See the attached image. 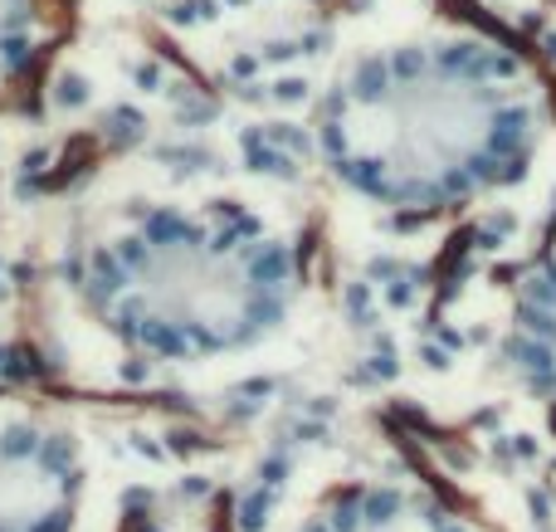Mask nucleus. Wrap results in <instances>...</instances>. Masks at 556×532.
I'll return each instance as SVG.
<instances>
[{
  "label": "nucleus",
  "mask_w": 556,
  "mask_h": 532,
  "mask_svg": "<svg viewBox=\"0 0 556 532\" xmlns=\"http://www.w3.org/2000/svg\"><path fill=\"white\" fill-rule=\"evenodd\" d=\"M542 117V88L508 49L444 39L362 64L332 98L323 132L337 172L362 191L440 211L518 181Z\"/></svg>",
  "instance_id": "obj_1"
},
{
  "label": "nucleus",
  "mask_w": 556,
  "mask_h": 532,
  "mask_svg": "<svg viewBox=\"0 0 556 532\" xmlns=\"http://www.w3.org/2000/svg\"><path fill=\"white\" fill-rule=\"evenodd\" d=\"M508 362L547 406H556V240L532 259L518 283Z\"/></svg>",
  "instance_id": "obj_3"
},
{
  "label": "nucleus",
  "mask_w": 556,
  "mask_h": 532,
  "mask_svg": "<svg viewBox=\"0 0 556 532\" xmlns=\"http://www.w3.org/2000/svg\"><path fill=\"white\" fill-rule=\"evenodd\" d=\"M303 532H469L434 498L401 484H362L313 518Z\"/></svg>",
  "instance_id": "obj_4"
},
{
  "label": "nucleus",
  "mask_w": 556,
  "mask_h": 532,
  "mask_svg": "<svg viewBox=\"0 0 556 532\" xmlns=\"http://www.w3.org/2000/svg\"><path fill=\"white\" fill-rule=\"evenodd\" d=\"M78 469L59 435L0 426V532H64Z\"/></svg>",
  "instance_id": "obj_2"
}]
</instances>
